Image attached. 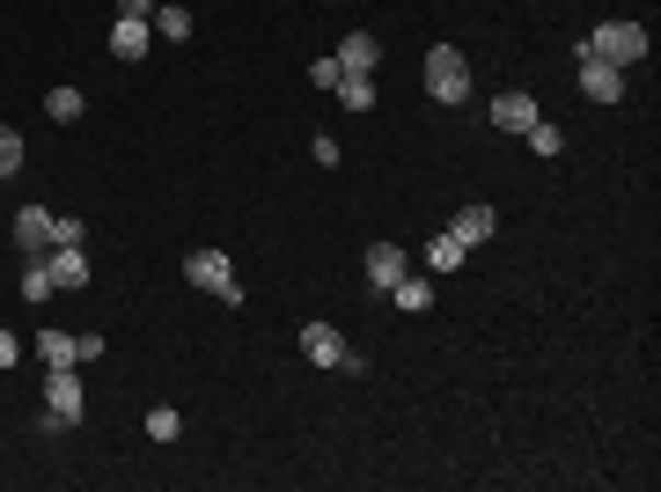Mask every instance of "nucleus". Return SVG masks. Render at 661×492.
Segmentation results:
<instances>
[{
    "instance_id": "1",
    "label": "nucleus",
    "mask_w": 661,
    "mask_h": 492,
    "mask_svg": "<svg viewBox=\"0 0 661 492\" xmlns=\"http://www.w3.org/2000/svg\"><path fill=\"white\" fill-rule=\"evenodd\" d=\"M426 96H434V103H470V59L456 45L426 52Z\"/></svg>"
},
{
    "instance_id": "2",
    "label": "nucleus",
    "mask_w": 661,
    "mask_h": 492,
    "mask_svg": "<svg viewBox=\"0 0 661 492\" xmlns=\"http://www.w3.org/2000/svg\"><path fill=\"white\" fill-rule=\"evenodd\" d=\"M581 52L588 59H611V67H639L647 59V23H603Z\"/></svg>"
},
{
    "instance_id": "3",
    "label": "nucleus",
    "mask_w": 661,
    "mask_h": 492,
    "mask_svg": "<svg viewBox=\"0 0 661 492\" xmlns=\"http://www.w3.org/2000/svg\"><path fill=\"white\" fill-rule=\"evenodd\" d=\"M81 419H89L81 375H73V368H52V375H45V426L59 434V426H81Z\"/></svg>"
},
{
    "instance_id": "4",
    "label": "nucleus",
    "mask_w": 661,
    "mask_h": 492,
    "mask_svg": "<svg viewBox=\"0 0 661 492\" xmlns=\"http://www.w3.org/2000/svg\"><path fill=\"white\" fill-rule=\"evenodd\" d=\"M184 279H192V287H206L214 301H228V309L243 301V287H236V265H228V250H192V258H184Z\"/></svg>"
},
{
    "instance_id": "5",
    "label": "nucleus",
    "mask_w": 661,
    "mask_h": 492,
    "mask_svg": "<svg viewBox=\"0 0 661 492\" xmlns=\"http://www.w3.org/2000/svg\"><path fill=\"white\" fill-rule=\"evenodd\" d=\"M52 243H59V214H45V206H23V214H15V250H23V258H45Z\"/></svg>"
},
{
    "instance_id": "6",
    "label": "nucleus",
    "mask_w": 661,
    "mask_h": 492,
    "mask_svg": "<svg viewBox=\"0 0 661 492\" xmlns=\"http://www.w3.org/2000/svg\"><path fill=\"white\" fill-rule=\"evenodd\" d=\"M581 96H588V103H625V67H611V59H588V52H581Z\"/></svg>"
},
{
    "instance_id": "7",
    "label": "nucleus",
    "mask_w": 661,
    "mask_h": 492,
    "mask_svg": "<svg viewBox=\"0 0 661 492\" xmlns=\"http://www.w3.org/2000/svg\"><path fill=\"white\" fill-rule=\"evenodd\" d=\"M404 272H412V250H404V243H375V250H367V287H375V295H390Z\"/></svg>"
},
{
    "instance_id": "8",
    "label": "nucleus",
    "mask_w": 661,
    "mask_h": 492,
    "mask_svg": "<svg viewBox=\"0 0 661 492\" xmlns=\"http://www.w3.org/2000/svg\"><path fill=\"white\" fill-rule=\"evenodd\" d=\"M492 228H500V214H492L486 198H470L464 214L448 221V243H464V250H478V243H492Z\"/></svg>"
},
{
    "instance_id": "9",
    "label": "nucleus",
    "mask_w": 661,
    "mask_h": 492,
    "mask_svg": "<svg viewBox=\"0 0 661 492\" xmlns=\"http://www.w3.org/2000/svg\"><path fill=\"white\" fill-rule=\"evenodd\" d=\"M331 59H339V75H375V67H383V45H375V30H353Z\"/></svg>"
},
{
    "instance_id": "10",
    "label": "nucleus",
    "mask_w": 661,
    "mask_h": 492,
    "mask_svg": "<svg viewBox=\"0 0 661 492\" xmlns=\"http://www.w3.org/2000/svg\"><path fill=\"white\" fill-rule=\"evenodd\" d=\"M301 353H309L317 368H339L345 361V331L339 323H301Z\"/></svg>"
},
{
    "instance_id": "11",
    "label": "nucleus",
    "mask_w": 661,
    "mask_h": 492,
    "mask_svg": "<svg viewBox=\"0 0 661 492\" xmlns=\"http://www.w3.org/2000/svg\"><path fill=\"white\" fill-rule=\"evenodd\" d=\"M45 272H52V287H89V258H81V243H52Z\"/></svg>"
},
{
    "instance_id": "12",
    "label": "nucleus",
    "mask_w": 661,
    "mask_h": 492,
    "mask_svg": "<svg viewBox=\"0 0 661 492\" xmlns=\"http://www.w3.org/2000/svg\"><path fill=\"white\" fill-rule=\"evenodd\" d=\"M544 111H537V96H522V89H508V96H492V125L500 133H529Z\"/></svg>"
},
{
    "instance_id": "13",
    "label": "nucleus",
    "mask_w": 661,
    "mask_h": 492,
    "mask_svg": "<svg viewBox=\"0 0 661 492\" xmlns=\"http://www.w3.org/2000/svg\"><path fill=\"white\" fill-rule=\"evenodd\" d=\"M111 52H118V59H147V52H155V23L118 15V23H111Z\"/></svg>"
},
{
    "instance_id": "14",
    "label": "nucleus",
    "mask_w": 661,
    "mask_h": 492,
    "mask_svg": "<svg viewBox=\"0 0 661 492\" xmlns=\"http://www.w3.org/2000/svg\"><path fill=\"white\" fill-rule=\"evenodd\" d=\"M390 301L404 309V317H419V309H434V279H419V272H404V279L390 287Z\"/></svg>"
},
{
    "instance_id": "15",
    "label": "nucleus",
    "mask_w": 661,
    "mask_h": 492,
    "mask_svg": "<svg viewBox=\"0 0 661 492\" xmlns=\"http://www.w3.org/2000/svg\"><path fill=\"white\" fill-rule=\"evenodd\" d=\"M81 111H89V96H81L73 81H59V89H52V96H45V118H59V125H73V118H81Z\"/></svg>"
},
{
    "instance_id": "16",
    "label": "nucleus",
    "mask_w": 661,
    "mask_h": 492,
    "mask_svg": "<svg viewBox=\"0 0 661 492\" xmlns=\"http://www.w3.org/2000/svg\"><path fill=\"white\" fill-rule=\"evenodd\" d=\"M147 23H155V37H170V45H184V37H192V15H184L176 0H162V8H155Z\"/></svg>"
},
{
    "instance_id": "17",
    "label": "nucleus",
    "mask_w": 661,
    "mask_h": 492,
    "mask_svg": "<svg viewBox=\"0 0 661 492\" xmlns=\"http://www.w3.org/2000/svg\"><path fill=\"white\" fill-rule=\"evenodd\" d=\"M37 353H45V368H81V353H73L67 331H37Z\"/></svg>"
},
{
    "instance_id": "18",
    "label": "nucleus",
    "mask_w": 661,
    "mask_h": 492,
    "mask_svg": "<svg viewBox=\"0 0 661 492\" xmlns=\"http://www.w3.org/2000/svg\"><path fill=\"white\" fill-rule=\"evenodd\" d=\"M339 103L345 111H375V75H339Z\"/></svg>"
},
{
    "instance_id": "19",
    "label": "nucleus",
    "mask_w": 661,
    "mask_h": 492,
    "mask_svg": "<svg viewBox=\"0 0 661 492\" xmlns=\"http://www.w3.org/2000/svg\"><path fill=\"white\" fill-rule=\"evenodd\" d=\"M522 140H529V148H537L544 162H559V155H566V133H559V125H551V118H537V125H529V133H522Z\"/></svg>"
},
{
    "instance_id": "20",
    "label": "nucleus",
    "mask_w": 661,
    "mask_h": 492,
    "mask_svg": "<svg viewBox=\"0 0 661 492\" xmlns=\"http://www.w3.org/2000/svg\"><path fill=\"white\" fill-rule=\"evenodd\" d=\"M464 258H470V250H464V243H448V236H434V243H426V272H456Z\"/></svg>"
},
{
    "instance_id": "21",
    "label": "nucleus",
    "mask_w": 661,
    "mask_h": 492,
    "mask_svg": "<svg viewBox=\"0 0 661 492\" xmlns=\"http://www.w3.org/2000/svg\"><path fill=\"white\" fill-rule=\"evenodd\" d=\"M59 287H52V272H45V258H30L23 265V301H52Z\"/></svg>"
},
{
    "instance_id": "22",
    "label": "nucleus",
    "mask_w": 661,
    "mask_h": 492,
    "mask_svg": "<svg viewBox=\"0 0 661 492\" xmlns=\"http://www.w3.org/2000/svg\"><path fill=\"white\" fill-rule=\"evenodd\" d=\"M15 170H23V133L0 125V176H15Z\"/></svg>"
},
{
    "instance_id": "23",
    "label": "nucleus",
    "mask_w": 661,
    "mask_h": 492,
    "mask_svg": "<svg viewBox=\"0 0 661 492\" xmlns=\"http://www.w3.org/2000/svg\"><path fill=\"white\" fill-rule=\"evenodd\" d=\"M176 434H184V419H176L170 404H162V412H147V442H176Z\"/></svg>"
},
{
    "instance_id": "24",
    "label": "nucleus",
    "mask_w": 661,
    "mask_h": 492,
    "mask_svg": "<svg viewBox=\"0 0 661 492\" xmlns=\"http://www.w3.org/2000/svg\"><path fill=\"white\" fill-rule=\"evenodd\" d=\"M155 8H162V0H118V15H133V23H147Z\"/></svg>"
},
{
    "instance_id": "25",
    "label": "nucleus",
    "mask_w": 661,
    "mask_h": 492,
    "mask_svg": "<svg viewBox=\"0 0 661 492\" xmlns=\"http://www.w3.org/2000/svg\"><path fill=\"white\" fill-rule=\"evenodd\" d=\"M23 361V345H15V331H0V368H15Z\"/></svg>"
}]
</instances>
